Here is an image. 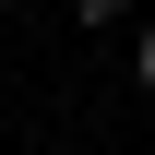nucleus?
Masks as SVG:
<instances>
[{"instance_id": "f257e3e1", "label": "nucleus", "mask_w": 155, "mask_h": 155, "mask_svg": "<svg viewBox=\"0 0 155 155\" xmlns=\"http://www.w3.org/2000/svg\"><path fill=\"white\" fill-rule=\"evenodd\" d=\"M119 12H131V0H72V24H119Z\"/></svg>"}, {"instance_id": "f03ea898", "label": "nucleus", "mask_w": 155, "mask_h": 155, "mask_svg": "<svg viewBox=\"0 0 155 155\" xmlns=\"http://www.w3.org/2000/svg\"><path fill=\"white\" fill-rule=\"evenodd\" d=\"M131 72H143V96H155V24H143V60H131Z\"/></svg>"}]
</instances>
